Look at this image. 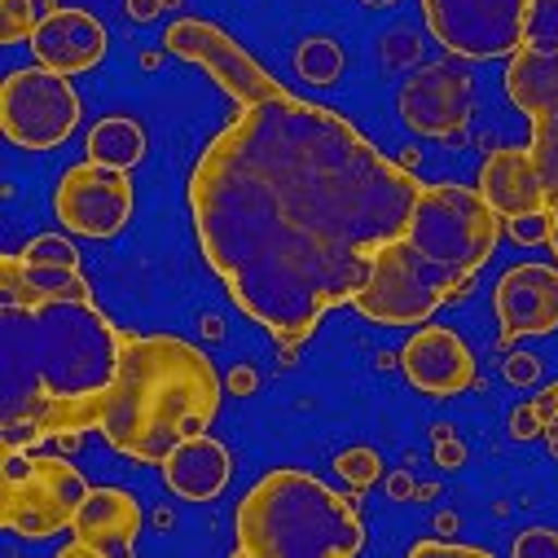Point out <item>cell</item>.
I'll use <instances>...</instances> for the list:
<instances>
[{"mask_svg": "<svg viewBox=\"0 0 558 558\" xmlns=\"http://www.w3.org/2000/svg\"><path fill=\"white\" fill-rule=\"evenodd\" d=\"M423 181L330 106L282 93L238 110L190 172L194 233L229 300L287 356L352 304L404 233Z\"/></svg>", "mask_w": 558, "mask_h": 558, "instance_id": "obj_1", "label": "cell"}, {"mask_svg": "<svg viewBox=\"0 0 558 558\" xmlns=\"http://www.w3.org/2000/svg\"><path fill=\"white\" fill-rule=\"evenodd\" d=\"M119 335L97 300L5 304V449L84 436L80 417L114 378Z\"/></svg>", "mask_w": 558, "mask_h": 558, "instance_id": "obj_2", "label": "cell"}, {"mask_svg": "<svg viewBox=\"0 0 558 558\" xmlns=\"http://www.w3.org/2000/svg\"><path fill=\"white\" fill-rule=\"evenodd\" d=\"M501 216L466 185H423L400 238H391L352 308L378 326H423L445 300L462 295L501 238Z\"/></svg>", "mask_w": 558, "mask_h": 558, "instance_id": "obj_3", "label": "cell"}, {"mask_svg": "<svg viewBox=\"0 0 558 558\" xmlns=\"http://www.w3.org/2000/svg\"><path fill=\"white\" fill-rule=\"evenodd\" d=\"M220 409V374L211 356L177 335H119L114 378L88 400L80 432H101L132 462L163 458L211 427Z\"/></svg>", "mask_w": 558, "mask_h": 558, "instance_id": "obj_4", "label": "cell"}, {"mask_svg": "<svg viewBox=\"0 0 558 558\" xmlns=\"http://www.w3.org/2000/svg\"><path fill=\"white\" fill-rule=\"evenodd\" d=\"M361 545L356 506L308 471L264 475L233 514V554L242 558H352Z\"/></svg>", "mask_w": 558, "mask_h": 558, "instance_id": "obj_5", "label": "cell"}, {"mask_svg": "<svg viewBox=\"0 0 558 558\" xmlns=\"http://www.w3.org/2000/svg\"><path fill=\"white\" fill-rule=\"evenodd\" d=\"M84 497L88 484L66 458L5 449V462H0V523L14 536L45 541L71 527Z\"/></svg>", "mask_w": 558, "mask_h": 558, "instance_id": "obj_6", "label": "cell"}, {"mask_svg": "<svg viewBox=\"0 0 558 558\" xmlns=\"http://www.w3.org/2000/svg\"><path fill=\"white\" fill-rule=\"evenodd\" d=\"M506 97L527 114L532 142L527 155L545 185V211H549V251L558 259V53H532L519 49L506 66Z\"/></svg>", "mask_w": 558, "mask_h": 558, "instance_id": "obj_7", "label": "cell"}, {"mask_svg": "<svg viewBox=\"0 0 558 558\" xmlns=\"http://www.w3.org/2000/svg\"><path fill=\"white\" fill-rule=\"evenodd\" d=\"M532 0H423V19L436 45L453 58L493 62L523 49Z\"/></svg>", "mask_w": 558, "mask_h": 558, "instance_id": "obj_8", "label": "cell"}, {"mask_svg": "<svg viewBox=\"0 0 558 558\" xmlns=\"http://www.w3.org/2000/svg\"><path fill=\"white\" fill-rule=\"evenodd\" d=\"M80 123V97L62 71L27 66L0 88V128L23 150H53Z\"/></svg>", "mask_w": 558, "mask_h": 558, "instance_id": "obj_9", "label": "cell"}, {"mask_svg": "<svg viewBox=\"0 0 558 558\" xmlns=\"http://www.w3.org/2000/svg\"><path fill=\"white\" fill-rule=\"evenodd\" d=\"M163 49L177 53V58H185V62H194V66H203V71L238 101V110L259 106V101H272V97L287 93L282 84H277V80H272L229 32H220L216 23L181 19V23H172V27L163 32Z\"/></svg>", "mask_w": 558, "mask_h": 558, "instance_id": "obj_10", "label": "cell"}, {"mask_svg": "<svg viewBox=\"0 0 558 558\" xmlns=\"http://www.w3.org/2000/svg\"><path fill=\"white\" fill-rule=\"evenodd\" d=\"M58 220L80 238H114L132 220V177L106 163H75L53 190Z\"/></svg>", "mask_w": 558, "mask_h": 558, "instance_id": "obj_11", "label": "cell"}, {"mask_svg": "<svg viewBox=\"0 0 558 558\" xmlns=\"http://www.w3.org/2000/svg\"><path fill=\"white\" fill-rule=\"evenodd\" d=\"M471 75L453 62H432L417 71L404 88H400V119L417 132V136H462L471 123Z\"/></svg>", "mask_w": 558, "mask_h": 558, "instance_id": "obj_12", "label": "cell"}, {"mask_svg": "<svg viewBox=\"0 0 558 558\" xmlns=\"http://www.w3.org/2000/svg\"><path fill=\"white\" fill-rule=\"evenodd\" d=\"M75 541L62 558H128L142 532V506L128 488H88L71 519Z\"/></svg>", "mask_w": 558, "mask_h": 558, "instance_id": "obj_13", "label": "cell"}, {"mask_svg": "<svg viewBox=\"0 0 558 558\" xmlns=\"http://www.w3.org/2000/svg\"><path fill=\"white\" fill-rule=\"evenodd\" d=\"M501 317V348L527 335L558 330V268L554 264H514L493 291Z\"/></svg>", "mask_w": 558, "mask_h": 558, "instance_id": "obj_14", "label": "cell"}, {"mask_svg": "<svg viewBox=\"0 0 558 558\" xmlns=\"http://www.w3.org/2000/svg\"><path fill=\"white\" fill-rule=\"evenodd\" d=\"M400 369L417 391H427V396H458V391H466L475 383L471 348L445 326H423L417 330L400 348Z\"/></svg>", "mask_w": 558, "mask_h": 558, "instance_id": "obj_15", "label": "cell"}, {"mask_svg": "<svg viewBox=\"0 0 558 558\" xmlns=\"http://www.w3.org/2000/svg\"><path fill=\"white\" fill-rule=\"evenodd\" d=\"M32 53L40 58V66L62 71V75L93 71L106 58V27L84 10L53 5L32 36Z\"/></svg>", "mask_w": 558, "mask_h": 558, "instance_id": "obj_16", "label": "cell"}, {"mask_svg": "<svg viewBox=\"0 0 558 558\" xmlns=\"http://www.w3.org/2000/svg\"><path fill=\"white\" fill-rule=\"evenodd\" d=\"M480 194L484 203L501 216V220H514V216H527V211H545V185H541V172L527 155V146H501L484 159L480 168Z\"/></svg>", "mask_w": 558, "mask_h": 558, "instance_id": "obj_17", "label": "cell"}, {"mask_svg": "<svg viewBox=\"0 0 558 558\" xmlns=\"http://www.w3.org/2000/svg\"><path fill=\"white\" fill-rule=\"evenodd\" d=\"M159 471H163V480H168V488L177 497H185V501H216L225 493V484H229V449L203 432V436L181 440L163 458Z\"/></svg>", "mask_w": 558, "mask_h": 558, "instance_id": "obj_18", "label": "cell"}, {"mask_svg": "<svg viewBox=\"0 0 558 558\" xmlns=\"http://www.w3.org/2000/svg\"><path fill=\"white\" fill-rule=\"evenodd\" d=\"M0 272H5V304H19V308L93 300L88 282L71 264H36V259H23V255H5Z\"/></svg>", "mask_w": 558, "mask_h": 558, "instance_id": "obj_19", "label": "cell"}, {"mask_svg": "<svg viewBox=\"0 0 558 558\" xmlns=\"http://www.w3.org/2000/svg\"><path fill=\"white\" fill-rule=\"evenodd\" d=\"M146 155V132L136 119H123V114H110L101 119L93 132H88V159L93 163H106V168H119V172H132Z\"/></svg>", "mask_w": 558, "mask_h": 558, "instance_id": "obj_20", "label": "cell"}, {"mask_svg": "<svg viewBox=\"0 0 558 558\" xmlns=\"http://www.w3.org/2000/svg\"><path fill=\"white\" fill-rule=\"evenodd\" d=\"M295 71H300L308 84L326 88V84H335V80L343 75V49H339L335 40H326V36H313V40H304V45L295 49Z\"/></svg>", "mask_w": 558, "mask_h": 558, "instance_id": "obj_21", "label": "cell"}, {"mask_svg": "<svg viewBox=\"0 0 558 558\" xmlns=\"http://www.w3.org/2000/svg\"><path fill=\"white\" fill-rule=\"evenodd\" d=\"M523 49H532V53H558V0H532Z\"/></svg>", "mask_w": 558, "mask_h": 558, "instance_id": "obj_22", "label": "cell"}, {"mask_svg": "<svg viewBox=\"0 0 558 558\" xmlns=\"http://www.w3.org/2000/svg\"><path fill=\"white\" fill-rule=\"evenodd\" d=\"M36 27H40V19H36V0H0V45L32 40Z\"/></svg>", "mask_w": 558, "mask_h": 558, "instance_id": "obj_23", "label": "cell"}, {"mask_svg": "<svg viewBox=\"0 0 558 558\" xmlns=\"http://www.w3.org/2000/svg\"><path fill=\"white\" fill-rule=\"evenodd\" d=\"M335 471L352 484V493H365L369 484H378L383 462H378V453H374V449L356 445V449H348V453H339V458H335Z\"/></svg>", "mask_w": 558, "mask_h": 558, "instance_id": "obj_24", "label": "cell"}, {"mask_svg": "<svg viewBox=\"0 0 558 558\" xmlns=\"http://www.w3.org/2000/svg\"><path fill=\"white\" fill-rule=\"evenodd\" d=\"M23 259H36V264H71V268H80V251L62 238V233H40V238H32L27 242V251H19Z\"/></svg>", "mask_w": 558, "mask_h": 558, "instance_id": "obj_25", "label": "cell"}, {"mask_svg": "<svg viewBox=\"0 0 558 558\" xmlns=\"http://www.w3.org/2000/svg\"><path fill=\"white\" fill-rule=\"evenodd\" d=\"M506 233H510L519 246H545V242H549V211L514 216V220H506Z\"/></svg>", "mask_w": 558, "mask_h": 558, "instance_id": "obj_26", "label": "cell"}, {"mask_svg": "<svg viewBox=\"0 0 558 558\" xmlns=\"http://www.w3.org/2000/svg\"><path fill=\"white\" fill-rule=\"evenodd\" d=\"M514 558H558V536L549 527H532L514 541Z\"/></svg>", "mask_w": 558, "mask_h": 558, "instance_id": "obj_27", "label": "cell"}, {"mask_svg": "<svg viewBox=\"0 0 558 558\" xmlns=\"http://www.w3.org/2000/svg\"><path fill=\"white\" fill-rule=\"evenodd\" d=\"M383 53H387V62H391V66H409V62H417V36L400 27V32H391V36H387Z\"/></svg>", "mask_w": 558, "mask_h": 558, "instance_id": "obj_28", "label": "cell"}, {"mask_svg": "<svg viewBox=\"0 0 558 558\" xmlns=\"http://www.w3.org/2000/svg\"><path fill=\"white\" fill-rule=\"evenodd\" d=\"M545 432V417L536 413V404H519L514 413H510V436L514 440H532V436H541Z\"/></svg>", "mask_w": 558, "mask_h": 558, "instance_id": "obj_29", "label": "cell"}, {"mask_svg": "<svg viewBox=\"0 0 558 558\" xmlns=\"http://www.w3.org/2000/svg\"><path fill=\"white\" fill-rule=\"evenodd\" d=\"M536 378H541V361H536V356H527V352H510V356H506V383L527 387V383H536Z\"/></svg>", "mask_w": 558, "mask_h": 558, "instance_id": "obj_30", "label": "cell"}, {"mask_svg": "<svg viewBox=\"0 0 558 558\" xmlns=\"http://www.w3.org/2000/svg\"><path fill=\"white\" fill-rule=\"evenodd\" d=\"M417 558L427 554H449V558H488V549H475V545H458V541H417L413 545Z\"/></svg>", "mask_w": 558, "mask_h": 558, "instance_id": "obj_31", "label": "cell"}, {"mask_svg": "<svg viewBox=\"0 0 558 558\" xmlns=\"http://www.w3.org/2000/svg\"><path fill=\"white\" fill-rule=\"evenodd\" d=\"M432 436H436V462H440V466H449V471H453V466H462V462H466V449H462V440H458L449 427H436Z\"/></svg>", "mask_w": 558, "mask_h": 558, "instance_id": "obj_32", "label": "cell"}, {"mask_svg": "<svg viewBox=\"0 0 558 558\" xmlns=\"http://www.w3.org/2000/svg\"><path fill=\"white\" fill-rule=\"evenodd\" d=\"M532 404H536V413L545 417V427H549V423H558V383H549Z\"/></svg>", "mask_w": 558, "mask_h": 558, "instance_id": "obj_33", "label": "cell"}, {"mask_svg": "<svg viewBox=\"0 0 558 558\" xmlns=\"http://www.w3.org/2000/svg\"><path fill=\"white\" fill-rule=\"evenodd\" d=\"M163 5H168V0H128V19H136V23H155Z\"/></svg>", "mask_w": 558, "mask_h": 558, "instance_id": "obj_34", "label": "cell"}, {"mask_svg": "<svg viewBox=\"0 0 558 558\" xmlns=\"http://www.w3.org/2000/svg\"><path fill=\"white\" fill-rule=\"evenodd\" d=\"M229 391L251 396V391H255V369H251V365H238V369L229 374Z\"/></svg>", "mask_w": 558, "mask_h": 558, "instance_id": "obj_35", "label": "cell"}, {"mask_svg": "<svg viewBox=\"0 0 558 558\" xmlns=\"http://www.w3.org/2000/svg\"><path fill=\"white\" fill-rule=\"evenodd\" d=\"M387 493H391L396 501H404V497H413V480H409V475H391V484H387Z\"/></svg>", "mask_w": 558, "mask_h": 558, "instance_id": "obj_36", "label": "cell"}, {"mask_svg": "<svg viewBox=\"0 0 558 558\" xmlns=\"http://www.w3.org/2000/svg\"><path fill=\"white\" fill-rule=\"evenodd\" d=\"M436 527H440L445 536H453V532H458V514H453V510H445V514H436Z\"/></svg>", "mask_w": 558, "mask_h": 558, "instance_id": "obj_37", "label": "cell"}, {"mask_svg": "<svg viewBox=\"0 0 558 558\" xmlns=\"http://www.w3.org/2000/svg\"><path fill=\"white\" fill-rule=\"evenodd\" d=\"M545 436H549V458L558 462V423H549V427H545Z\"/></svg>", "mask_w": 558, "mask_h": 558, "instance_id": "obj_38", "label": "cell"}, {"mask_svg": "<svg viewBox=\"0 0 558 558\" xmlns=\"http://www.w3.org/2000/svg\"><path fill=\"white\" fill-rule=\"evenodd\" d=\"M361 5H369V10H387V5H396V0H361Z\"/></svg>", "mask_w": 558, "mask_h": 558, "instance_id": "obj_39", "label": "cell"}]
</instances>
